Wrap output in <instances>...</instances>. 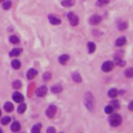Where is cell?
I'll return each mask as SVG.
<instances>
[{"label":"cell","mask_w":133,"mask_h":133,"mask_svg":"<svg viewBox=\"0 0 133 133\" xmlns=\"http://www.w3.org/2000/svg\"><path fill=\"white\" fill-rule=\"evenodd\" d=\"M84 104L89 111H94V109H95V98L90 92H86V94L84 95Z\"/></svg>","instance_id":"6da1fadb"},{"label":"cell","mask_w":133,"mask_h":133,"mask_svg":"<svg viewBox=\"0 0 133 133\" xmlns=\"http://www.w3.org/2000/svg\"><path fill=\"white\" fill-rule=\"evenodd\" d=\"M109 124L112 127H118L122 124V116L118 113H111L109 116Z\"/></svg>","instance_id":"7a4b0ae2"},{"label":"cell","mask_w":133,"mask_h":133,"mask_svg":"<svg viewBox=\"0 0 133 133\" xmlns=\"http://www.w3.org/2000/svg\"><path fill=\"white\" fill-rule=\"evenodd\" d=\"M57 112V107L55 106V105H50L47 110H46V115L49 117V118H52L55 116V114H56Z\"/></svg>","instance_id":"3957f363"},{"label":"cell","mask_w":133,"mask_h":133,"mask_svg":"<svg viewBox=\"0 0 133 133\" xmlns=\"http://www.w3.org/2000/svg\"><path fill=\"white\" fill-rule=\"evenodd\" d=\"M68 19L70 20V23H71V25H73V26L78 25V23H79L78 17H77L75 14H73V13H69L68 14Z\"/></svg>","instance_id":"277c9868"},{"label":"cell","mask_w":133,"mask_h":133,"mask_svg":"<svg viewBox=\"0 0 133 133\" xmlns=\"http://www.w3.org/2000/svg\"><path fill=\"white\" fill-rule=\"evenodd\" d=\"M114 67V64L112 61H110V60H107V61H105L104 64L102 65V71L104 72H110L111 70L113 69Z\"/></svg>","instance_id":"5b68a950"},{"label":"cell","mask_w":133,"mask_h":133,"mask_svg":"<svg viewBox=\"0 0 133 133\" xmlns=\"http://www.w3.org/2000/svg\"><path fill=\"white\" fill-rule=\"evenodd\" d=\"M13 100L17 103H22L24 101V96L19 92H15L13 94Z\"/></svg>","instance_id":"8992f818"},{"label":"cell","mask_w":133,"mask_h":133,"mask_svg":"<svg viewBox=\"0 0 133 133\" xmlns=\"http://www.w3.org/2000/svg\"><path fill=\"white\" fill-rule=\"evenodd\" d=\"M47 92H48V88H47V86H45V85H42V86H40V87L37 89L36 94H37V96H38V97H44V96H46Z\"/></svg>","instance_id":"52a82bcc"},{"label":"cell","mask_w":133,"mask_h":133,"mask_svg":"<svg viewBox=\"0 0 133 133\" xmlns=\"http://www.w3.org/2000/svg\"><path fill=\"white\" fill-rule=\"evenodd\" d=\"M102 21V18H101V16H99V15H94V16H92L90 17V19H89V23L92 24V25H98L100 22Z\"/></svg>","instance_id":"ba28073f"},{"label":"cell","mask_w":133,"mask_h":133,"mask_svg":"<svg viewBox=\"0 0 133 133\" xmlns=\"http://www.w3.org/2000/svg\"><path fill=\"white\" fill-rule=\"evenodd\" d=\"M11 130L13 132H19L21 130V124L18 121L13 122V124L11 125Z\"/></svg>","instance_id":"9c48e42d"},{"label":"cell","mask_w":133,"mask_h":133,"mask_svg":"<svg viewBox=\"0 0 133 133\" xmlns=\"http://www.w3.org/2000/svg\"><path fill=\"white\" fill-rule=\"evenodd\" d=\"M107 95H108L109 98H111V99H114V98H116V96L118 95V90H117L116 88L112 87V88H110V89L108 90Z\"/></svg>","instance_id":"30bf717a"},{"label":"cell","mask_w":133,"mask_h":133,"mask_svg":"<svg viewBox=\"0 0 133 133\" xmlns=\"http://www.w3.org/2000/svg\"><path fill=\"white\" fill-rule=\"evenodd\" d=\"M21 53H22V49H21V48H15V49H13V50L10 52V56L17 57V56H19Z\"/></svg>","instance_id":"8fae6325"},{"label":"cell","mask_w":133,"mask_h":133,"mask_svg":"<svg viewBox=\"0 0 133 133\" xmlns=\"http://www.w3.org/2000/svg\"><path fill=\"white\" fill-rule=\"evenodd\" d=\"M37 75H38V71H37L36 69H29L28 72H27V78L31 80V79H33Z\"/></svg>","instance_id":"7c38bea8"},{"label":"cell","mask_w":133,"mask_h":133,"mask_svg":"<svg viewBox=\"0 0 133 133\" xmlns=\"http://www.w3.org/2000/svg\"><path fill=\"white\" fill-rule=\"evenodd\" d=\"M72 79L76 83H81L82 82V77H81V75L78 72H75V73L72 74Z\"/></svg>","instance_id":"4fadbf2b"},{"label":"cell","mask_w":133,"mask_h":133,"mask_svg":"<svg viewBox=\"0 0 133 133\" xmlns=\"http://www.w3.org/2000/svg\"><path fill=\"white\" fill-rule=\"evenodd\" d=\"M49 21H50V23L52 25H59L61 23V21L60 19H58L57 17H55V16H49Z\"/></svg>","instance_id":"5bb4252c"},{"label":"cell","mask_w":133,"mask_h":133,"mask_svg":"<svg viewBox=\"0 0 133 133\" xmlns=\"http://www.w3.org/2000/svg\"><path fill=\"white\" fill-rule=\"evenodd\" d=\"M69 59H70V56H69L68 54H62V55H60V56H59L58 61L60 62L61 65H67V62L69 61Z\"/></svg>","instance_id":"9a60e30c"},{"label":"cell","mask_w":133,"mask_h":133,"mask_svg":"<svg viewBox=\"0 0 133 133\" xmlns=\"http://www.w3.org/2000/svg\"><path fill=\"white\" fill-rule=\"evenodd\" d=\"M62 90V86L60 84H54L52 87H51V92L53 94H59Z\"/></svg>","instance_id":"2e32d148"},{"label":"cell","mask_w":133,"mask_h":133,"mask_svg":"<svg viewBox=\"0 0 133 133\" xmlns=\"http://www.w3.org/2000/svg\"><path fill=\"white\" fill-rule=\"evenodd\" d=\"M126 42H127L126 38H125V37H121V38H118V39L116 40V42H115V46H117V47H122V46H124V45L126 44Z\"/></svg>","instance_id":"e0dca14e"},{"label":"cell","mask_w":133,"mask_h":133,"mask_svg":"<svg viewBox=\"0 0 133 133\" xmlns=\"http://www.w3.org/2000/svg\"><path fill=\"white\" fill-rule=\"evenodd\" d=\"M4 110L6 112H12L14 110V104L12 102H6L4 103Z\"/></svg>","instance_id":"ac0fdd59"},{"label":"cell","mask_w":133,"mask_h":133,"mask_svg":"<svg viewBox=\"0 0 133 133\" xmlns=\"http://www.w3.org/2000/svg\"><path fill=\"white\" fill-rule=\"evenodd\" d=\"M41 129H42V124H36L33 125V127L31 128V133H41Z\"/></svg>","instance_id":"d6986e66"},{"label":"cell","mask_w":133,"mask_h":133,"mask_svg":"<svg viewBox=\"0 0 133 133\" xmlns=\"http://www.w3.org/2000/svg\"><path fill=\"white\" fill-rule=\"evenodd\" d=\"M61 4H62V6H66V8H69V6H73L75 4V0H62Z\"/></svg>","instance_id":"ffe728a7"},{"label":"cell","mask_w":133,"mask_h":133,"mask_svg":"<svg viewBox=\"0 0 133 133\" xmlns=\"http://www.w3.org/2000/svg\"><path fill=\"white\" fill-rule=\"evenodd\" d=\"M113 64H115L117 67H124L125 65H126V61L125 60H123L122 58H120V57H115L114 58V62Z\"/></svg>","instance_id":"44dd1931"},{"label":"cell","mask_w":133,"mask_h":133,"mask_svg":"<svg viewBox=\"0 0 133 133\" xmlns=\"http://www.w3.org/2000/svg\"><path fill=\"white\" fill-rule=\"evenodd\" d=\"M26 104L25 103H20V105L18 106V109H17V111H18V113H23V112H25V110H26Z\"/></svg>","instance_id":"7402d4cb"},{"label":"cell","mask_w":133,"mask_h":133,"mask_svg":"<svg viewBox=\"0 0 133 133\" xmlns=\"http://www.w3.org/2000/svg\"><path fill=\"white\" fill-rule=\"evenodd\" d=\"M11 121H12L11 116L6 115V116L1 117V120H0V124H1V125H8V124H10V123H11Z\"/></svg>","instance_id":"603a6c76"},{"label":"cell","mask_w":133,"mask_h":133,"mask_svg":"<svg viewBox=\"0 0 133 133\" xmlns=\"http://www.w3.org/2000/svg\"><path fill=\"white\" fill-rule=\"evenodd\" d=\"M87 49H88V53H94L96 51V45L93 42H89L87 44Z\"/></svg>","instance_id":"cb8c5ba5"},{"label":"cell","mask_w":133,"mask_h":133,"mask_svg":"<svg viewBox=\"0 0 133 133\" xmlns=\"http://www.w3.org/2000/svg\"><path fill=\"white\" fill-rule=\"evenodd\" d=\"M113 110H114V108L111 106L110 104H109V105H106V106H105V108H104L105 113H107V114H111V113L113 112Z\"/></svg>","instance_id":"d4e9b609"},{"label":"cell","mask_w":133,"mask_h":133,"mask_svg":"<svg viewBox=\"0 0 133 133\" xmlns=\"http://www.w3.org/2000/svg\"><path fill=\"white\" fill-rule=\"evenodd\" d=\"M12 67L15 69V70H18V69H20V67H21V62H20V60H18V59H14L13 61H12Z\"/></svg>","instance_id":"484cf974"},{"label":"cell","mask_w":133,"mask_h":133,"mask_svg":"<svg viewBox=\"0 0 133 133\" xmlns=\"http://www.w3.org/2000/svg\"><path fill=\"white\" fill-rule=\"evenodd\" d=\"M125 76L127 78H133V68H129L125 71Z\"/></svg>","instance_id":"4316f807"},{"label":"cell","mask_w":133,"mask_h":133,"mask_svg":"<svg viewBox=\"0 0 133 133\" xmlns=\"http://www.w3.org/2000/svg\"><path fill=\"white\" fill-rule=\"evenodd\" d=\"M2 6H3L4 10H10L11 6H12V1H11V0H4Z\"/></svg>","instance_id":"83f0119b"},{"label":"cell","mask_w":133,"mask_h":133,"mask_svg":"<svg viewBox=\"0 0 133 133\" xmlns=\"http://www.w3.org/2000/svg\"><path fill=\"white\" fill-rule=\"evenodd\" d=\"M21 86H22V82L20 80H15L13 82V87L15 89H19V88H21Z\"/></svg>","instance_id":"f1b7e54d"},{"label":"cell","mask_w":133,"mask_h":133,"mask_svg":"<svg viewBox=\"0 0 133 133\" xmlns=\"http://www.w3.org/2000/svg\"><path fill=\"white\" fill-rule=\"evenodd\" d=\"M110 105L114 109H118V108L121 107V104H120V102H118L117 100H112V101H111V103H110Z\"/></svg>","instance_id":"f546056e"},{"label":"cell","mask_w":133,"mask_h":133,"mask_svg":"<svg viewBox=\"0 0 133 133\" xmlns=\"http://www.w3.org/2000/svg\"><path fill=\"white\" fill-rule=\"evenodd\" d=\"M10 42H11L12 44H19L20 43V40L16 36H12V37H10Z\"/></svg>","instance_id":"4dcf8cb0"},{"label":"cell","mask_w":133,"mask_h":133,"mask_svg":"<svg viewBox=\"0 0 133 133\" xmlns=\"http://www.w3.org/2000/svg\"><path fill=\"white\" fill-rule=\"evenodd\" d=\"M51 78H52V75H51L50 72H46V73L43 75V79H44L45 81H49Z\"/></svg>","instance_id":"1f68e13d"},{"label":"cell","mask_w":133,"mask_h":133,"mask_svg":"<svg viewBox=\"0 0 133 133\" xmlns=\"http://www.w3.org/2000/svg\"><path fill=\"white\" fill-rule=\"evenodd\" d=\"M117 28H118V30H125L126 28H127V22L120 23V24H118V26H117Z\"/></svg>","instance_id":"d6a6232c"},{"label":"cell","mask_w":133,"mask_h":133,"mask_svg":"<svg viewBox=\"0 0 133 133\" xmlns=\"http://www.w3.org/2000/svg\"><path fill=\"white\" fill-rule=\"evenodd\" d=\"M109 2V0H98L97 1V5H105V4H107Z\"/></svg>","instance_id":"836d02e7"},{"label":"cell","mask_w":133,"mask_h":133,"mask_svg":"<svg viewBox=\"0 0 133 133\" xmlns=\"http://www.w3.org/2000/svg\"><path fill=\"white\" fill-rule=\"evenodd\" d=\"M47 133H56V129L54 127H49L47 129Z\"/></svg>","instance_id":"e575fe53"},{"label":"cell","mask_w":133,"mask_h":133,"mask_svg":"<svg viewBox=\"0 0 133 133\" xmlns=\"http://www.w3.org/2000/svg\"><path fill=\"white\" fill-rule=\"evenodd\" d=\"M128 108H129V110L133 111V101H131V102L129 103V105H128Z\"/></svg>","instance_id":"d590c367"},{"label":"cell","mask_w":133,"mask_h":133,"mask_svg":"<svg viewBox=\"0 0 133 133\" xmlns=\"http://www.w3.org/2000/svg\"><path fill=\"white\" fill-rule=\"evenodd\" d=\"M0 117H1V109H0Z\"/></svg>","instance_id":"8d00e7d4"},{"label":"cell","mask_w":133,"mask_h":133,"mask_svg":"<svg viewBox=\"0 0 133 133\" xmlns=\"http://www.w3.org/2000/svg\"><path fill=\"white\" fill-rule=\"evenodd\" d=\"M0 133H3V131H2L1 129H0Z\"/></svg>","instance_id":"74e56055"},{"label":"cell","mask_w":133,"mask_h":133,"mask_svg":"<svg viewBox=\"0 0 133 133\" xmlns=\"http://www.w3.org/2000/svg\"><path fill=\"white\" fill-rule=\"evenodd\" d=\"M2 1H4V0H0V2H2Z\"/></svg>","instance_id":"f35d334b"},{"label":"cell","mask_w":133,"mask_h":133,"mask_svg":"<svg viewBox=\"0 0 133 133\" xmlns=\"http://www.w3.org/2000/svg\"><path fill=\"white\" fill-rule=\"evenodd\" d=\"M60 133H64V132H60Z\"/></svg>","instance_id":"ab89813d"}]
</instances>
